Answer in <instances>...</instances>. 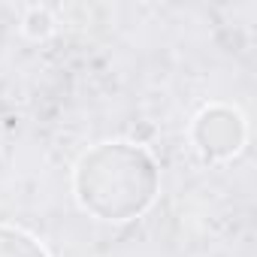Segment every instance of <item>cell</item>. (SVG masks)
Masks as SVG:
<instances>
[{
	"label": "cell",
	"instance_id": "obj_3",
	"mask_svg": "<svg viewBox=\"0 0 257 257\" xmlns=\"http://www.w3.org/2000/svg\"><path fill=\"white\" fill-rule=\"evenodd\" d=\"M0 257H49V254L31 233L0 224Z\"/></svg>",
	"mask_w": 257,
	"mask_h": 257
},
{
	"label": "cell",
	"instance_id": "obj_1",
	"mask_svg": "<svg viewBox=\"0 0 257 257\" xmlns=\"http://www.w3.org/2000/svg\"><path fill=\"white\" fill-rule=\"evenodd\" d=\"M76 194L97 218H137L158 194V167L131 143H103L82 158L76 170Z\"/></svg>",
	"mask_w": 257,
	"mask_h": 257
},
{
	"label": "cell",
	"instance_id": "obj_2",
	"mask_svg": "<svg viewBox=\"0 0 257 257\" xmlns=\"http://www.w3.org/2000/svg\"><path fill=\"white\" fill-rule=\"evenodd\" d=\"M200 149L212 158L230 155L239 149L242 143V121L239 115H233L230 109H209L200 115L197 121V131H194Z\"/></svg>",
	"mask_w": 257,
	"mask_h": 257
}]
</instances>
